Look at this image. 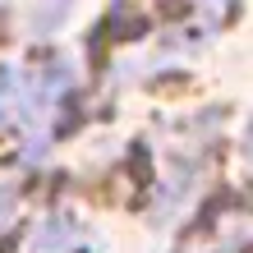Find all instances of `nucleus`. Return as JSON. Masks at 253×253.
Listing matches in <instances>:
<instances>
[{
  "instance_id": "1",
  "label": "nucleus",
  "mask_w": 253,
  "mask_h": 253,
  "mask_svg": "<svg viewBox=\"0 0 253 253\" xmlns=\"http://www.w3.org/2000/svg\"><path fill=\"white\" fill-rule=\"evenodd\" d=\"M249 157H253V125H249Z\"/></svg>"
}]
</instances>
